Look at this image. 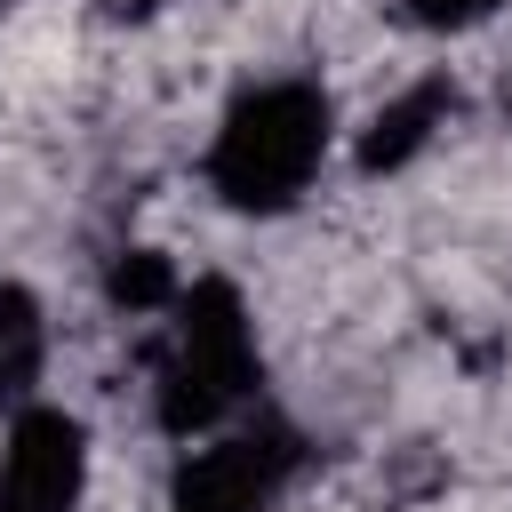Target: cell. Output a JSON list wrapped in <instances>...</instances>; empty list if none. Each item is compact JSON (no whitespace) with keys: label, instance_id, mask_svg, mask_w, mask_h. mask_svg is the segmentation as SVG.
<instances>
[{"label":"cell","instance_id":"cell-1","mask_svg":"<svg viewBox=\"0 0 512 512\" xmlns=\"http://www.w3.org/2000/svg\"><path fill=\"white\" fill-rule=\"evenodd\" d=\"M320 160H328V96L312 80H264L224 112L208 144V184L240 216H280L304 200Z\"/></svg>","mask_w":512,"mask_h":512},{"label":"cell","instance_id":"cell-2","mask_svg":"<svg viewBox=\"0 0 512 512\" xmlns=\"http://www.w3.org/2000/svg\"><path fill=\"white\" fill-rule=\"evenodd\" d=\"M168 344H160V376H152V416L160 432L192 440L216 432L248 392H256V328L232 280H192L168 304Z\"/></svg>","mask_w":512,"mask_h":512},{"label":"cell","instance_id":"cell-3","mask_svg":"<svg viewBox=\"0 0 512 512\" xmlns=\"http://www.w3.org/2000/svg\"><path fill=\"white\" fill-rule=\"evenodd\" d=\"M288 464H296V440H288L280 424L208 440V448H192V456L176 464V480H168V512H272Z\"/></svg>","mask_w":512,"mask_h":512},{"label":"cell","instance_id":"cell-4","mask_svg":"<svg viewBox=\"0 0 512 512\" xmlns=\"http://www.w3.org/2000/svg\"><path fill=\"white\" fill-rule=\"evenodd\" d=\"M88 488V432L64 408H16L0 440V512H72Z\"/></svg>","mask_w":512,"mask_h":512},{"label":"cell","instance_id":"cell-5","mask_svg":"<svg viewBox=\"0 0 512 512\" xmlns=\"http://www.w3.org/2000/svg\"><path fill=\"white\" fill-rule=\"evenodd\" d=\"M456 112V96H448V80H416L400 104H384L376 120H368V136H360V168L368 176H384V168H408L424 144H432V128Z\"/></svg>","mask_w":512,"mask_h":512},{"label":"cell","instance_id":"cell-6","mask_svg":"<svg viewBox=\"0 0 512 512\" xmlns=\"http://www.w3.org/2000/svg\"><path fill=\"white\" fill-rule=\"evenodd\" d=\"M40 360H48V320H40V304H32V288L0 280V408H24V400H32Z\"/></svg>","mask_w":512,"mask_h":512},{"label":"cell","instance_id":"cell-7","mask_svg":"<svg viewBox=\"0 0 512 512\" xmlns=\"http://www.w3.org/2000/svg\"><path fill=\"white\" fill-rule=\"evenodd\" d=\"M104 288H112V304H128V312H160V304L184 296L176 272H168V256H152V248H120L112 272H104Z\"/></svg>","mask_w":512,"mask_h":512},{"label":"cell","instance_id":"cell-8","mask_svg":"<svg viewBox=\"0 0 512 512\" xmlns=\"http://www.w3.org/2000/svg\"><path fill=\"white\" fill-rule=\"evenodd\" d=\"M504 0H408V16L416 24H432V32H464V24H480V16H496Z\"/></svg>","mask_w":512,"mask_h":512},{"label":"cell","instance_id":"cell-9","mask_svg":"<svg viewBox=\"0 0 512 512\" xmlns=\"http://www.w3.org/2000/svg\"><path fill=\"white\" fill-rule=\"evenodd\" d=\"M104 16H152V0H96Z\"/></svg>","mask_w":512,"mask_h":512}]
</instances>
